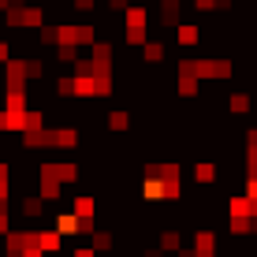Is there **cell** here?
<instances>
[{"label": "cell", "instance_id": "cell-2", "mask_svg": "<svg viewBox=\"0 0 257 257\" xmlns=\"http://www.w3.org/2000/svg\"><path fill=\"white\" fill-rule=\"evenodd\" d=\"M75 216H82V220L93 216V198H78L75 201Z\"/></svg>", "mask_w": 257, "mask_h": 257}, {"label": "cell", "instance_id": "cell-3", "mask_svg": "<svg viewBox=\"0 0 257 257\" xmlns=\"http://www.w3.org/2000/svg\"><path fill=\"white\" fill-rule=\"evenodd\" d=\"M38 246H41V250H60V235H52V231L38 235Z\"/></svg>", "mask_w": 257, "mask_h": 257}, {"label": "cell", "instance_id": "cell-1", "mask_svg": "<svg viewBox=\"0 0 257 257\" xmlns=\"http://www.w3.org/2000/svg\"><path fill=\"white\" fill-rule=\"evenodd\" d=\"M246 108H250V97H246V93H235V97H231V112H235V116H246Z\"/></svg>", "mask_w": 257, "mask_h": 257}, {"label": "cell", "instance_id": "cell-5", "mask_svg": "<svg viewBox=\"0 0 257 257\" xmlns=\"http://www.w3.org/2000/svg\"><path fill=\"white\" fill-rule=\"evenodd\" d=\"M75 257H97L93 250H75Z\"/></svg>", "mask_w": 257, "mask_h": 257}, {"label": "cell", "instance_id": "cell-4", "mask_svg": "<svg viewBox=\"0 0 257 257\" xmlns=\"http://www.w3.org/2000/svg\"><path fill=\"white\" fill-rule=\"evenodd\" d=\"M216 179V168L212 164H198V183H212Z\"/></svg>", "mask_w": 257, "mask_h": 257}]
</instances>
